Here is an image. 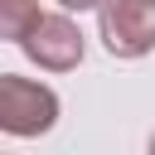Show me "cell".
I'll return each instance as SVG.
<instances>
[{
	"instance_id": "cell-1",
	"label": "cell",
	"mask_w": 155,
	"mask_h": 155,
	"mask_svg": "<svg viewBox=\"0 0 155 155\" xmlns=\"http://www.w3.org/2000/svg\"><path fill=\"white\" fill-rule=\"evenodd\" d=\"M58 121V92L34 82V78H19V73H0V131L5 136H44L53 131Z\"/></svg>"
},
{
	"instance_id": "cell-2",
	"label": "cell",
	"mask_w": 155,
	"mask_h": 155,
	"mask_svg": "<svg viewBox=\"0 0 155 155\" xmlns=\"http://www.w3.org/2000/svg\"><path fill=\"white\" fill-rule=\"evenodd\" d=\"M97 34L111 58L155 53V0H97Z\"/></svg>"
},
{
	"instance_id": "cell-3",
	"label": "cell",
	"mask_w": 155,
	"mask_h": 155,
	"mask_svg": "<svg viewBox=\"0 0 155 155\" xmlns=\"http://www.w3.org/2000/svg\"><path fill=\"white\" fill-rule=\"evenodd\" d=\"M19 48H24V58H29V63H39L44 73H68V68H78V63H82L87 39H82L78 19L63 10V15H39V24L19 39Z\"/></svg>"
},
{
	"instance_id": "cell-4",
	"label": "cell",
	"mask_w": 155,
	"mask_h": 155,
	"mask_svg": "<svg viewBox=\"0 0 155 155\" xmlns=\"http://www.w3.org/2000/svg\"><path fill=\"white\" fill-rule=\"evenodd\" d=\"M39 0H0V39H10V44H19L34 24H39Z\"/></svg>"
},
{
	"instance_id": "cell-5",
	"label": "cell",
	"mask_w": 155,
	"mask_h": 155,
	"mask_svg": "<svg viewBox=\"0 0 155 155\" xmlns=\"http://www.w3.org/2000/svg\"><path fill=\"white\" fill-rule=\"evenodd\" d=\"M58 5H63V10H78V15H82V10H97V0H58Z\"/></svg>"
},
{
	"instance_id": "cell-6",
	"label": "cell",
	"mask_w": 155,
	"mask_h": 155,
	"mask_svg": "<svg viewBox=\"0 0 155 155\" xmlns=\"http://www.w3.org/2000/svg\"><path fill=\"white\" fill-rule=\"evenodd\" d=\"M150 150H155V136H150Z\"/></svg>"
}]
</instances>
